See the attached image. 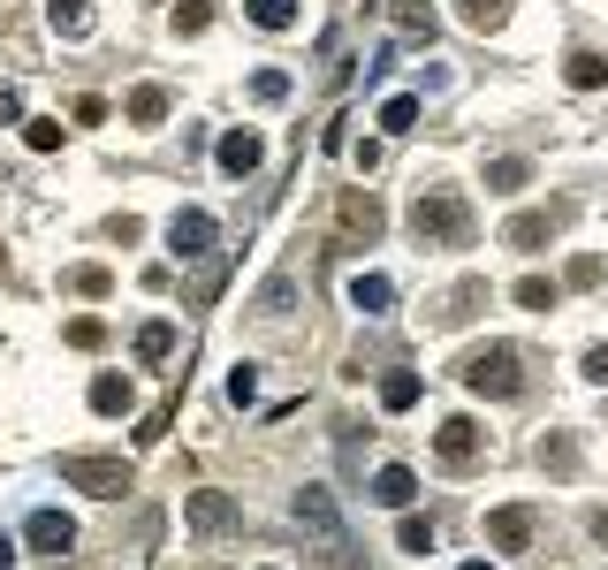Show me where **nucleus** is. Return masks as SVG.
Segmentation results:
<instances>
[{
	"label": "nucleus",
	"mask_w": 608,
	"mask_h": 570,
	"mask_svg": "<svg viewBox=\"0 0 608 570\" xmlns=\"http://www.w3.org/2000/svg\"><path fill=\"white\" fill-rule=\"evenodd\" d=\"M411 236H419V244H472V206H464L457 190H419Z\"/></svg>",
	"instance_id": "f257e3e1"
},
{
	"label": "nucleus",
	"mask_w": 608,
	"mask_h": 570,
	"mask_svg": "<svg viewBox=\"0 0 608 570\" xmlns=\"http://www.w3.org/2000/svg\"><path fill=\"white\" fill-rule=\"evenodd\" d=\"M464 389L472 395H524V351L518 343H487L464 357Z\"/></svg>",
	"instance_id": "f03ea898"
},
{
	"label": "nucleus",
	"mask_w": 608,
	"mask_h": 570,
	"mask_svg": "<svg viewBox=\"0 0 608 570\" xmlns=\"http://www.w3.org/2000/svg\"><path fill=\"white\" fill-rule=\"evenodd\" d=\"M297 525L312 532L335 563H350V556H357V548H350V532H343V510H335V494H327V487H304V494H297Z\"/></svg>",
	"instance_id": "7ed1b4c3"
},
{
	"label": "nucleus",
	"mask_w": 608,
	"mask_h": 570,
	"mask_svg": "<svg viewBox=\"0 0 608 570\" xmlns=\"http://www.w3.org/2000/svg\"><path fill=\"white\" fill-rule=\"evenodd\" d=\"M61 480L77 487V494L122 502V494H130V464H122V456H61Z\"/></svg>",
	"instance_id": "20e7f679"
},
{
	"label": "nucleus",
	"mask_w": 608,
	"mask_h": 570,
	"mask_svg": "<svg viewBox=\"0 0 608 570\" xmlns=\"http://www.w3.org/2000/svg\"><path fill=\"white\" fill-rule=\"evenodd\" d=\"M570 220H578V206H524V214L502 220V244L510 252H540V244H556Z\"/></svg>",
	"instance_id": "39448f33"
},
{
	"label": "nucleus",
	"mask_w": 608,
	"mask_h": 570,
	"mask_svg": "<svg viewBox=\"0 0 608 570\" xmlns=\"http://www.w3.org/2000/svg\"><path fill=\"white\" fill-rule=\"evenodd\" d=\"M214 214H206V206H183V214L168 220V252L175 259H206V252H214Z\"/></svg>",
	"instance_id": "423d86ee"
},
{
	"label": "nucleus",
	"mask_w": 608,
	"mask_h": 570,
	"mask_svg": "<svg viewBox=\"0 0 608 570\" xmlns=\"http://www.w3.org/2000/svg\"><path fill=\"white\" fill-rule=\"evenodd\" d=\"M183 525L206 532V540H220V532H236V502H228L220 487H198V494L183 502Z\"/></svg>",
	"instance_id": "0eeeda50"
},
{
	"label": "nucleus",
	"mask_w": 608,
	"mask_h": 570,
	"mask_svg": "<svg viewBox=\"0 0 608 570\" xmlns=\"http://www.w3.org/2000/svg\"><path fill=\"white\" fill-rule=\"evenodd\" d=\"M259 160H266V137H259V130H228V137L214 145V168H220V176H236V183L259 176Z\"/></svg>",
	"instance_id": "6e6552de"
},
{
	"label": "nucleus",
	"mask_w": 608,
	"mask_h": 570,
	"mask_svg": "<svg viewBox=\"0 0 608 570\" xmlns=\"http://www.w3.org/2000/svg\"><path fill=\"white\" fill-rule=\"evenodd\" d=\"M487 540H494L502 556H524V548H532V510H518V502L487 510Z\"/></svg>",
	"instance_id": "1a4fd4ad"
},
{
	"label": "nucleus",
	"mask_w": 608,
	"mask_h": 570,
	"mask_svg": "<svg viewBox=\"0 0 608 570\" xmlns=\"http://www.w3.org/2000/svg\"><path fill=\"white\" fill-rule=\"evenodd\" d=\"M23 540H31L39 556H69V540H77V525H69V510H31V525H23Z\"/></svg>",
	"instance_id": "9d476101"
},
{
	"label": "nucleus",
	"mask_w": 608,
	"mask_h": 570,
	"mask_svg": "<svg viewBox=\"0 0 608 570\" xmlns=\"http://www.w3.org/2000/svg\"><path fill=\"white\" fill-rule=\"evenodd\" d=\"M532 464H540L548 480H578V441H570L563 426H556V434H540V441H532Z\"/></svg>",
	"instance_id": "9b49d317"
},
{
	"label": "nucleus",
	"mask_w": 608,
	"mask_h": 570,
	"mask_svg": "<svg viewBox=\"0 0 608 570\" xmlns=\"http://www.w3.org/2000/svg\"><path fill=\"white\" fill-rule=\"evenodd\" d=\"M434 449H441V464H449V472H464V464L479 456V426H472V419H441Z\"/></svg>",
	"instance_id": "f8f14e48"
},
{
	"label": "nucleus",
	"mask_w": 608,
	"mask_h": 570,
	"mask_svg": "<svg viewBox=\"0 0 608 570\" xmlns=\"http://www.w3.org/2000/svg\"><path fill=\"white\" fill-rule=\"evenodd\" d=\"M373 502H381V510H411V502H419V472H411V464H381V472H373Z\"/></svg>",
	"instance_id": "ddd939ff"
},
{
	"label": "nucleus",
	"mask_w": 608,
	"mask_h": 570,
	"mask_svg": "<svg viewBox=\"0 0 608 570\" xmlns=\"http://www.w3.org/2000/svg\"><path fill=\"white\" fill-rule=\"evenodd\" d=\"M524 183H532V153H494V160H487V190H494V198H510Z\"/></svg>",
	"instance_id": "4468645a"
},
{
	"label": "nucleus",
	"mask_w": 608,
	"mask_h": 570,
	"mask_svg": "<svg viewBox=\"0 0 608 570\" xmlns=\"http://www.w3.org/2000/svg\"><path fill=\"white\" fill-rule=\"evenodd\" d=\"M130 403H137V389L122 373H91V411H99V419H122Z\"/></svg>",
	"instance_id": "2eb2a0df"
},
{
	"label": "nucleus",
	"mask_w": 608,
	"mask_h": 570,
	"mask_svg": "<svg viewBox=\"0 0 608 570\" xmlns=\"http://www.w3.org/2000/svg\"><path fill=\"white\" fill-rule=\"evenodd\" d=\"M381 228H389V220H381V206H373L365 190H350V198H343V236H357V244H373Z\"/></svg>",
	"instance_id": "dca6fc26"
},
{
	"label": "nucleus",
	"mask_w": 608,
	"mask_h": 570,
	"mask_svg": "<svg viewBox=\"0 0 608 570\" xmlns=\"http://www.w3.org/2000/svg\"><path fill=\"white\" fill-rule=\"evenodd\" d=\"M350 305H357V312H373V320H381V312L395 305V282H389V274H350Z\"/></svg>",
	"instance_id": "f3484780"
},
{
	"label": "nucleus",
	"mask_w": 608,
	"mask_h": 570,
	"mask_svg": "<svg viewBox=\"0 0 608 570\" xmlns=\"http://www.w3.org/2000/svg\"><path fill=\"white\" fill-rule=\"evenodd\" d=\"M168 107H175L168 85H137L130 91V122H137V130H160V122H168Z\"/></svg>",
	"instance_id": "a211bd4d"
},
{
	"label": "nucleus",
	"mask_w": 608,
	"mask_h": 570,
	"mask_svg": "<svg viewBox=\"0 0 608 570\" xmlns=\"http://www.w3.org/2000/svg\"><path fill=\"white\" fill-rule=\"evenodd\" d=\"M175 357V320H145L137 327V365H168Z\"/></svg>",
	"instance_id": "6ab92c4d"
},
{
	"label": "nucleus",
	"mask_w": 608,
	"mask_h": 570,
	"mask_svg": "<svg viewBox=\"0 0 608 570\" xmlns=\"http://www.w3.org/2000/svg\"><path fill=\"white\" fill-rule=\"evenodd\" d=\"M46 23H53V39H91V0H53Z\"/></svg>",
	"instance_id": "aec40b11"
},
{
	"label": "nucleus",
	"mask_w": 608,
	"mask_h": 570,
	"mask_svg": "<svg viewBox=\"0 0 608 570\" xmlns=\"http://www.w3.org/2000/svg\"><path fill=\"white\" fill-rule=\"evenodd\" d=\"M389 16H395V31H403V39H434V31H441L426 0H389Z\"/></svg>",
	"instance_id": "412c9836"
},
{
	"label": "nucleus",
	"mask_w": 608,
	"mask_h": 570,
	"mask_svg": "<svg viewBox=\"0 0 608 570\" xmlns=\"http://www.w3.org/2000/svg\"><path fill=\"white\" fill-rule=\"evenodd\" d=\"M244 23L252 31H290L297 23V0H244Z\"/></svg>",
	"instance_id": "4be33fe9"
},
{
	"label": "nucleus",
	"mask_w": 608,
	"mask_h": 570,
	"mask_svg": "<svg viewBox=\"0 0 608 570\" xmlns=\"http://www.w3.org/2000/svg\"><path fill=\"white\" fill-rule=\"evenodd\" d=\"M510 297H518L524 312H556V297H563V282H556V274H524V282L510 289Z\"/></svg>",
	"instance_id": "5701e85b"
},
{
	"label": "nucleus",
	"mask_w": 608,
	"mask_h": 570,
	"mask_svg": "<svg viewBox=\"0 0 608 570\" xmlns=\"http://www.w3.org/2000/svg\"><path fill=\"white\" fill-rule=\"evenodd\" d=\"M563 85L570 91H601L608 85V61H601V53H570V61H563Z\"/></svg>",
	"instance_id": "b1692460"
},
{
	"label": "nucleus",
	"mask_w": 608,
	"mask_h": 570,
	"mask_svg": "<svg viewBox=\"0 0 608 570\" xmlns=\"http://www.w3.org/2000/svg\"><path fill=\"white\" fill-rule=\"evenodd\" d=\"M457 23H472V31H502V23H510V0H457Z\"/></svg>",
	"instance_id": "393cba45"
},
{
	"label": "nucleus",
	"mask_w": 608,
	"mask_h": 570,
	"mask_svg": "<svg viewBox=\"0 0 608 570\" xmlns=\"http://www.w3.org/2000/svg\"><path fill=\"white\" fill-rule=\"evenodd\" d=\"M434 540H441L434 518H403V525H395V548H403V556H434Z\"/></svg>",
	"instance_id": "a878e982"
},
{
	"label": "nucleus",
	"mask_w": 608,
	"mask_h": 570,
	"mask_svg": "<svg viewBox=\"0 0 608 570\" xmlns=\"http://www.w3.org/2000/svg\"><path fill=\"white\" fill-rule=\"evenodd\" d=\"M479 305H487V282H479V274H472V282H457V289L441 297V320H472Z\"/></svg>",
	"instance_id": "bb28decb"
},
{
	"label": "nucleus",
	"mask_w": 608,
	"mask_h": 570,
	"mask_svg": "<svg viewBox=\"0 0 608 570\" xmlns=\"http://www.w3.org/2000/svg\"><path fill=\"white\" fill-rule=\"evenodd\" d=\"M411 403H419V373H411V365H395L389 381H381V411H411Z\"/></svg>",
	"instance_id": "cd10ccee"
},
{
	"label": "nucleus",
	"mask_w": 608,
	"mask_h": 570,
	"mask_svg": "<svg viewBox=\"0 0 608 570\" xmlns=\"http://www.w3.org/2000/svg\"><path fill=\"white\" fill-rule=\"evenodd\" d=\"M381 130L403 137V130H419V91H395L389 107H381Z\"/></svg>",
	"instance_id": "c85d7f7f"
},
{
	"label": "nucleus",
	"mask_w": 608,
	"mask_h": 570,
	"mask_svg": "<svg viewBox=\"0 0 608 570\" xmlns=\"http://www.w3.org/2000/svg\"><path fill=\"white\" fill-rule=\"evenodd\" d=\"M228 403H236V411L259 403V365H228Z\"/></svg>",
	"instance_id": "c756f323"
},
{
	"label": "nucleus",
	"mask_w": 608,
	"mask_h": 570,
	"mask_svg": "<svg viewBox=\"0 0 608 570\" xmlns=\"http://www.w3.org/2000/svg\"><path fill=\"white\" fill-rule=\"evenodd\" d=\"M69 343H77V351H107V320H99V312H77V320H69Z\"/></svg>",
	"instance_id": "7c9ffc66"
},
{
	"label": "nucleus",
	"mask_w": 608,
	"mask_h": 570,
	"mask_svg": "<svg viewBox=\"0 0 608 570\" xmlns=\"http://www.w3.org/2000/svg\"><path fill=\"white\" fill-rule=\"evenodd\" d=\"M206 23H214V0H175V31L183 39H198Z\"/></svg>",
	"instance_id": "2f4dec72"
},
{
	"label": "nucleus",
	"mask_w": 608,
	"mask_h": 570,
	"mask_svg": "<svg viewBox=\"0 0 608 570\" xmlns=\"http://www.w3.org/2000/svg\"><path fill=\"white\" fill-rule=\"evenodd\" d=\"M252 99L282 107V99H290V77H282V69H252Z\"/></svg>",
	"instance_id": "473e14b6"
},
{
	"label": "nucleus",
	"mask_w": 608,
	"mask_h": 570,
	"mask_svg": "<svg viewBox=\"0 0 608 570\" xmlns=\"http://www.w3.org/2000/svg\"><path fill=\"white\" fill-rule=\"evenodd\" d=\"M23 145H31V153H61V122L31 115V122H23Z\"/></svg>",
	"instance_id": "72a5a7b5"
},
{
	"label": "nucleus",
	"mask_w": 608,
	"mask_h": 570,
	"mask_svg": "<svg viewBox=\"0 0 608 570\" xmlns=\"http://www.w3.org/2000/svg\"><path fill=\"white\" fill-rule=\"evenodd\" d=\"M69 289H77V297H107V289H115V274H107V266H77V274H69Z\"/></svg>",
	"instance_id": "f704fd0d"
},
{
	"label": "nucleus",
	"mask_w": 608,
	"mask_h": 570,
	"mask_svg": "<svg viewBox=\"0 0 608 570\" xmlns=\"http://www.w3.org/2000/svg\"><path fill=\"white\" fill-rule=\"evenodd\" d=\"M608 282V259H570V289H601Z\"/></svg>",
	"instance_id": "c9c22d12"
},
{
	"label": "nucleus",
	"mask_w": 608,
	"mask_h": 570,
	"mask_svg": "<svg viewBox=\"0 0 608 570\" xmlns=\"http://www.w3.org/2000/svg\"><path fill=\"white\" fill-rule=\"evenodd\" d=\"M578 373H586V381H594V389H608V343H594V351L578 357Z\"/></svg>",
	"instance_id": "e433bc0d"
},
{
	"label": "nucleus",
	"mask_w": 608,
	"mask_h": 570,
	"mask_svg": "<svg viewBox=\"0 0 608 570\" xmlns=\"http://www.w3.org/2000/svg\"><path fill=\"white\" fill-rule=\"evenodd\" d=\"M77 122H85V130H91V122H107V99H99V91H85V99H77Z\"/></svg>",
	"instance_id": "4c0bfd02"
},
{
	"label": "nucleus",
	"mask_w": 608,
	"mask_h": 570,
	"mask_svg": "<svg viewBox=\"0 0 608 570\" xmlns=\"http://www.w3.org/2000/svg\"><path fill=\"white\" fill-rule=\"evenodd\" d=\"M0 122H23V99H16L8 85H0Z\"/></svg>",
	"instance_id": "58836bf2"
},
{
	"label": "nucleus",
	"mask_w": 608,
	"mask_h": 570,
	"mask_svg": "<svg viewBox=\"0 0 608 570\" xmlns=\"http://www.w3.org/2000/svg\"><path fill=\"white\" fill-rule=\"evenodd\" d=\"M8 563H16V540H8V532H0V570H8Z\"/></svg>",
	"instance_id": "ea45409f"
},
{
	"label": "nucleus",
	"mask_w": 608,
	"mask_h": 570,
	"mask_svg": "<svg viewBox=\"0 0 608 570\" xmlns=\"http://www.w3.org/2000/svg\"><path fill=\"white\" fill-rule=\"evenodd\" d=\"M594 540H608V510H601V518H594Z\"/></svg>",
	"instance_id": "a19ab883"
},
{
	"label": "nucleus",
	"mask_w": 608,
	"mask_h": 570,
	"mask_svg": "<svg viewBox=\"0 0 608 570\" xmlns=\"http://www.w3.org/2000/svg\"><path fill=\"white\" fill-rule=\"evenodd\" d=\"M464 570H494V563H487V556H479V563H464Z\"/></svg>",
	"instance_id": "79ce46f5"
},
{
	"label": "nucleus",
	"mask_w": 608,
	"mask_h": 570,
	"mask_svg": "<svg viewBox=\"0 0 608 570\" xmlns=\"http://www.w3.org/2000/svg\"><path fill=\"white\" fill-rule=\"evenodd\" d=\"M0 266H8V252H0Z\"/></svg>",
	"instance_id": "37998d69"
},
{
	"label": "nucleus",
	"mask_w": 608,
	"mask_h": 570,
	"mask_svg": "<svg viewBox=\"0 0 608 570\" xmlns=\"http://www.w3.org/2000/svg\"><path fill=\"white\" fill-rule=\"evenodd\" d=\"M53 570H61V563H53Z\"/></svg>",
	"instance_id": "c03bdc74"
}]
</instances>
